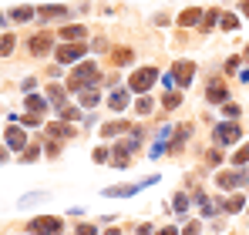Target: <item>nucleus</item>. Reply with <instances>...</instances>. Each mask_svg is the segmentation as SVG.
<instances>
[{
    "instance_id": "f257e3e1",
    "label": "nucleus",
    "mask_w": 249,
    "mask_h": 235,
    "mask_svg": "<svg viewBox=\"0 0 249 235\" xmlns=\"http://www.w3.org/2000/svg\"><path fill=\"white\" fill-rule=\"evenodd\" d=\"M98 78H101L98 64H78V71L68 78V91H84L88 84H94Z\"/></svg>"
},
{
    "instance_id": "f03ea898",
    "label": "nucleus",
    "mask_w": 249,
    "mask_h": 235,
    "mask_svg": "<svg viewBox=\"0 0 249 235\" xmlns=\"http://www.w3.org/2000/svg\"><path fill=\"white\" fill-rule=\"evenodd\" d=\"M155 81H159V67H152V64H148V67H138V71L131 74V81H128V91H131V94H142V91H148Z\"/></svg>"
},
{
    "instance_id": "7ed1b4c3",
    "label": "nucleus",
    "mask_w": 249,
    "mask_h": 235,
    "mask_svg": "<svg viewBox=\"0 0 249 235\" xmlns=\"http://www.w3.org/2000/svg\"><path fill=\"white\" fill-rule=\"evenodd\" d=\"M212 138H215L219 145H232V141L243 138V124H239V121H222V124H215Z\"/></svg>"
},
{
    "instance_id": "20e7f679",
    "label": "nucleus",
    "mask_w": 249,
    "mask_h": 235,
    "mask_svg": "<svg viewBox=\"0 0 249 235\" xmlns=\"http://www.w3.org/2000/svg\"><path fill=\"white\" fill-rule=\"evenodd\" d=\"M61 218L57 215H41V218H34L31 225H27V232H34V235H61Z\"/></svg>"
},
{
    "instance_id": "39448f33",
    "label": "nucleus",
    "mask_w": 249,
    "mask_h": 235,
    "mask_svg": "<svg viewBox=\"0 0 249 235\" xmlns=\"http://www.w3.org/2000/svg\"><path fill=\"white\" fill-rule=\"evenodd\" d=\"M3 141H7V148H14V151H24V145H27V134H24L17 124H10V128L3 131Z\"/></svg>"
},
{
    "instance_id": "423d86ee",
    "label": "nucleus",
    "mask_w": 249,
    "mask_h": 235,
    "mask_svg": "<svg viewBox=\"0 0 249 235\" xmlns=\"http://www.w3.org/2000/svg\"><path fill=\"white\" fill-rule=\"evenodd\" d=\"M81 54H84V44H64V47H57V54H54V57H57L61 64H74Z\"/></svg>"
},
{
    "instance_id": "0eeeda50",
    "label": "nucleus",
    "mask_w": 249,
    "mask_h": 235,
    "mask_svg": "<svg viewBox=\"0 0 249 235\" xmlns=\"http://www.w3.org/2000/svg\"><path fill=\"white\" fill-rule=\"evenodd\" d=\"M206 98H209V104H226V84L222 81H209V91H206Z\"/></svg>"
},
{
    "instance_id": "6e6552de",
    "label": "nucleus",
    "mask_w": 249,
    "mask_h": 235,
    "mask_svg": "<svg viewBox=\"0 0 249 235\" xmlns=\"http://www.w3.org/2000/svg\"><path fill=\"white\" fill-rule=\"evenodd\" d=\"M51 44H54L51 34H34V40H31V54H37V57L51 54Z\"/></svg>"
},
{
    "instance_id": "1a4fd4ad",
    "label": "nucleus",
    "mask_w": 249,
    "mask_h": 235,
    "mask_svg": "<svg viewBox=\"0 0 249 235\" xmlns=\"http://www.w3.org/2000/svg\"><path fill=\"white\" fill-rule=\"evenodd\" d=\"M192 78H196V64H192V61H178V64H175V81H178V84H189Z\"/></svg>"
},
{
    "instance_id": "9d476101",
    "label": "nucleus",
    "mask_w": 249,
    "mask_h": 235,
    "mask_svg": "<svg viewBox=\"0 0 249 235\" xmlns=\"http://www.w3.org/2000/svg\"><path fill=\"white\" fill-rule=\"evenodd\" d=\"M246 182V171H222L219 175V188H236Z\"/></svg>"
},
{
    "instance_id": "9b49d317",
    "label": "nucleus",
    "mask_w": 249,
    "mask_h": 235,
    "mask_svg": "<svg viewBox=\"0 0 249 235\" xmlns=\"http://www.w3.org/2000/svg\"><path fill=\"white\" fill-rule=\"evenodd\" d=\"M61 37H64V40H71V44H81L84 27H81V24H68V27H61Z\"/></svg>"
},
{
    "instance_id": "f8f14e48",
    "label": "nucleus",
    "mask_w": 249,
    "mask_h": 235,
    "mask_svg": "<svg viewBox=\"0 0 249 235\" xmlns=\"http://www.w3.org/2000/svg\"><path fill=\"white\" fill-rule=\"evenodd\" d=\"M199 20H202V10H196V7L178 14V24H182V27H192V24H199Z\"/></svg>"
},
{
    "instance_id": "ddd939ff",
    "label": "nucleus",
    "mask_w": 249,
    "mask_h": 235,
    "mask_svg": "<svg viewBox=\"0 0 249 235\" xmlns=\"http://www.w3.org/2000/svg\"><path fill=\"white\" fill-rule=\"evenodd\" d=\"M47 101H51V104H54V108L61 111V108H64V87L51 84V87H47Z\"/></svg>"
},
{
    "instance_id": "4468645a",
    "label": "nucleus",
    "mask_w": 249,
    "mask_h": 235,
    "mask_svg": "<svg viewBox=\"0 0 249 235\" xmlns=\"http://www.w3.org/2000/svg\"><path fill=\"white\" fill-rule=\"evenodd\" d=\"M142 192V185H115V188H105V195H138Z\"/></svg>"
},
{
    "instance_id": "2eb2a0df",
    "label": "nucleus",
    "mask_w": 249,
    "mask_h": 235,
    "mask_svg": "<svg viewBox=\"0 0 249 235\" xmlns=\"http://www.w3.org/2000/svg\"><path fill=\"white\" fill-rule=\"evenodd\" d=\"M74 134V128H68V124H51L47 128V138H71Z\"/></svg>"
},
{
    "instance_id": "dca6fc26",
    "label": "nucleus",
    "mask_w": 249,
    "mask_h": 235,
    "mask_svg": "<svg viewBox=\"0 0 249 235\" xmlns=\"http://www.w3.org/2000/svg\"><path fill=\"white\" fill-rule=\"evenodd\" d=\"M41 17H47V20H51V17H68V7H61V3L51 7V3H47V7H41Z\"/></svg>"
},
{
    "instance_id": "f3484780",
    "label": "nucleus",
    "mask_w": 249,
    "mask_h": 235,
    "mask_svg": "<svg viewBox=\"0 0 249 235\" xmlns=\"http://www.w3.org/2000/svg\"><path fill=\"white\" fill-rule=\"evenodd\" d=\"M122 131H128V121H111V124H105V128H101V134H105V138L122 134Z\"/></svg>"
},
{
    "instance_id": "a211bd4d",
    "label": "nucleus",
    "mask_w": 249,
    "mask_h": 235,
    "mask_svg": "<svg viewBox=\"0 0 249 235\" xmlns=\"http://www.w3.org/2000/svg\"><path fill=\"white\" fill-rule=\"evenodd\" d=\"M222 208H226V212H243V208H246V198H243V195H232L229 201H222Z\"/></svg>"
},
{
    "instance_id": "6ab92c4d",
    "label": "nucleus",
    "mask_w": 249,
    "mask_h": 235,
    "mask_svg": "<svg viewBox=\"0 0 249 235\" xmlns=\"http://www.w3.org/2000/svg\"><path fill=\"white\" fill-rule=\"evenodd\" d=\"M128 94H131V91H118V94H111V98H108V104H111L115 111H122L124 104H128Z\"/></svg>"
},
{
    "instance_id": "aec40b11",
    "label": "nucleus",
    "mask_w": 249,
    "mask_h": 235,
    "mask_svg": "<svg viewBox=\"0 0 249 235\" xmlns=\"http://www.w3.org/2000/svg\"><path fill=\"white\" fill-rule=\"evenodd\" d=\"M27 108H31L34 115H44V111H47V101L37 98V94H31V98H27Z\"/></svg>"
},
{
    "instance_id": "412c9836",
    "label": "nucleus",
    "mask_w": 249,
    "mask_h": 235,
    "mask_svg": "<svg viewBox=\"0 0 249 235\" xmlns=\"http://www.w3.org/2000/svg\"><path fill=\"white\" fill-rule=\"evenodd\" d=\"M34 17V7H14L10 10V20H31Z\"/></svg>"
},
{
    "instance_id": "4be33fe9",
    "label": "nucleus",
    "mask_w": 249,
    "mask_h": 235,
    "mask_svg": "<svg viewBox=\"0 0 249 235\" xmlns=\"http://www.w3.org/2000/svg\"><path fill=\"white\" fill-rule=\"evenodd\" d=\"M78 98H81V104H88V108H91V104H98V98H101V94H98L94 87H84Z\"/></svg>"
},
{
    "instance_id": "5701e85b",
    "label": "nucleus",
    "mask_w": 249,
    "mask_h": 235,
    "mask_svg": "<svg viewBox=\"0 0 249 235\" xmlns=\"http://www.w3.org/2000/svg\"><path fill=\"white\" fill-rule=\"evenodd\" d=\"M152 108H155L152 98H138V101H135V111H138V115H152Z\"/></svg>"
},
{
    "instance_id": "b1692460",
    "label": "nucleus",
    "mask_w": 249,
    "mask_h": 235,
    "mask_svg": "<svg viewBox=\"0 0 249 235\" xmlns=\"http://www.w3.org/2000/svg\"><path fill=\"white\" fill-rule=\"evenodd\" d=\"M185 138H189V128H178V131H175V141H172V145H168V148H172V151H178V148H182V141H185Z\"/></svg>"
},
{
    "instance_id": "393cba45",
    "label": "nucleus",
    "mask_w": 249,
    "mask_h": 235,
    "mask_svg": "<svg viewBox=\"0 0 249 235\" xmlns=\"http://www.w3.org/2000/svg\"><path fill=\"white\" fill-rule=\"evenodd\" d=\"M215 24H219V14H215V10H209L206 17H202V31H212Z\"/></svg>"
},
{
    "instance_id": "a878e982",
    "label": "nucleus",
    "mask_w": 249,
    "mask_h": 235,
    "mask_svg": "<svg viewBox=\"0 0 249 235\" xmlns=\"http://www.w3.org/2000/svg\"><path fill=\"white\" fill-rule=\"evenodd\" d=\"M246 161H249V145H246V148H239V151L232 155V165H236V168H239V165H246Z\"/></svg>"
},
{
    "instance_id": "bb28decb",
    "label": "nucleus",
    "mask_w": 249,
    "mask_h": 235,
    "mask_svg": "<svg viewBox=\"0 0 249 235\" xmlns=\"http://www.w3.org/2000/svg\"><path fill=\"white\" fill-rule=\"evenodd\" d=\"M10 50H14V37L7 34V37H0V57H7Z\"/></svg>"
},
{
    "instance_id": "cd10ccee",
    "label": "nucleus",
    "mask_w": 249,
    "mask_h": 235,
    "mask_svg": "<svg viewBox=\"0 0 249 235\" xmlns=\"http://www.w3.org/2000/svg\"><path fill=\"white\" fill-rule=\"evenodd\" d=\"M178 104H182V94H178V91L165 94V108H178Z\"/></svg>"
},
{
    "instance_id": "c85d7f7f",
    "label": "nucleus",
    "mask_w": 249,
    "mask_h": 235,
    "mask_svg": "<svg viewBox=\"0 0 249 235\" xmlns=\"http://www.w3.org/2000/svg\"><path fill=\"white\" fill-rule=\"evenodd\" d=\"M219 24H222V31H236V24H239V20H236L232 14H226V17H222Z\"/></svg>"
},
{
    "instance_id": "c756f323",
    "label": "nucleus",
    "mask_w": 249,
    "mask_h": 235,
    "mask_svg": "<svg viewBox=\"0 0 249 235\" xmlns=\"http://www.w3.org/2000/svg\"><path fill=\"white\" fill-rule=\"evenodd\" d=\"M61 118H64V121H78V111H74V108H68V104H64V108H61Z\"/></svg>"
},
{
    "instance_id": "7c9ffc66",
    "label": "nucleus",
    "mask_w": 249,
    "mask_h": 235,
    "mask_svg": "<svg viewBox=\"0 0 249 235\" xmlns=\"http://www.w3.org/2000/svg\"><path fill=\"white\" fill-rule=\"evenodd\" d=\"M185 208H189V198L182 192V195H175V212H185Z\"/></svg>"
},
{
    "instance_id": "2f4dec72",
    "label": "nucleus",
    "mask_w": 249,
    "mask_h": 235,
    "mask_svg": "<svg viewBox=\"0 0 249 235\" xmlns=\"http://www.w3.org/2000/svg\"><path fill=\"white\" fill-rule=\"evenodd\" d=\"M199 229H202V222H189V225L182 229V235H199Z\"/></svg>"
},
{
    "instance_id": "473e14b6",
    "label": "nucleus",
    "mask_w": 249,
    "mask_h": 235,
    "mask_svg": "<svg viewBox=\"0 0 249 235\" xmlns=\"http://www.w3.org/2000/svg\"><path fill=\"white\" fill-rule=\"evenodd\" d=\"M239 64H243V57H229V64H226V71H229V74H236V71H239Z\"/></svg>"
},
{
    "instance_id": "72a5a7b5",
    "label": "nucleus",
    "mask_w": 249,
    "mask_h": 235,
    "mask_svg": "<svg viewBox=\"0 0 249 235\" xmlns=\"http://www.w3.org/2000/svg\"><path fill=\"white\" fill-rule=\"evenodd\" d=\"M222 115H226V118H236V115H239V104H232V101H229V104L222 108Z\"/></svg>"
},
{
    "instance_id": "f704fd0d",
    "label": "nucleus",
    "mask_w": 249,
    "mask_h": 235,
    "mask_svg": "<svg viewBox=\"0 0 249 235\" xmlns=\"http://www.w3.org/2000/svg\"><path fill=\"white\" fill-rule=\"evenodd\" d=\"M128 61H131V50H118L115 54V64H128Z\"/></svg>"
},
{
    "instance_id": "c9c22d12",
    "label": "nucleus",
    "mask_w": 249,
    "mask_h": 235,
    "mask_svg": "<svg viewBox=\"0 0 249 235\" xmlns=\"http://www.w3.org/2000/svg\"><path fill=\"white\" fill-rule=\"evenodd\" d=\"M37 155H41V148H34V145H31V148H24V161H34Z\"/></svg>"
},
{
    "instance_id": "e433bc0d",
    "label": "nucleus",
    "mask_w": 249,
    "mask_h": 235,
    "mask_svg": "<svg viewBox=\"0 0 249 235\" xmlns=\"http://www.w3.org/2000/svg\"><path fill=\"white\" fill-rule=\"evenodd\" d=\"M78 235H98L94 225H78Z\"/></svg>"
},
{
    "instance_id": "4c0bfd02",
    "label": "nucleus",
    "mask_w": 249,
    "mask_h": 235,
    "mask_svg": "<svg viewBox=\"0 0 249 235\" xmlns=\"http://www.w3.org/2000/svg\"><path fill=\"white\" fill-rule=\"evenodd\" d=\"M94 161H108V148H94Z\"/></svg>"
},
{
    "instance_id": "58836bf2",
    "label": "nucleus",
    "mask_w": 249,
    "mask_h": 235,
    "mask_svg": "<svg viewBox=\"0 0 249 235\" xmlns=\"http://www.w3.org/2000/svg\"><path fill=\"white\" fill-rule=\"evenodd\" d=\"M159 235H182V232H178V229H172V225H168V229H162V232H159Z\"/></svg>"
},
{
    "instance_id": "ea45409f",
    "label": "nucleus",
    "mask_w": 249,
    "mask_h": 235,
    "mask_svg": "<svg viewBox=\"0 0 249 235\" xmlns=\"http://www.w3.org/2000/svg\"><path fill=\"white\" fill-rule=\"evenodd\" d=\"M239 10H246V17H249V0H243V3H239Z\"/></svg>"
},
{
    "instance_id": "a19ab883",
    "label": "nucleus",
    "mask_w": 249,
    "mask_h": 235,
    "mask_svg": "<svg viewBox=\"0 0 249 235\" xmlns=\"http://www.w3.org/2000/svg\"><path fill=\"white\" fill-rule=\"evenodd\" d=\"M3 161H7V151H3V148H0V165H3Z\"/></svg>"
},
{
    "instance_id": "79ce46f5",
    "label": "nucleus",
    "mask_w": 249,
    "mask_h": 235,
    "mask_svg": "<svg viewBox=\"0 0 249 235\" xmlns=\"http://www.w3.org/2000/svg\"><path fill=\"white\" fill-rule=\"evenodd\" d=\"M105 235H122V232H118V229H108V232H105Z\"/></svg>"
},
{
    "instance_id": "37998d69",
    "label": "nucleus",
    "mask_w": 249,
    "mask_h": 235,
    "mask_svg": "<svg viewBox=\"0 0 249 235\" xmlns=\"http://www.w3.org/2000/svg\"><path fill=\"white\" fill-rule=\"evenodd\" d=\"M246 61H249V47H246Z\"/></svg>"
}]
</instances>
